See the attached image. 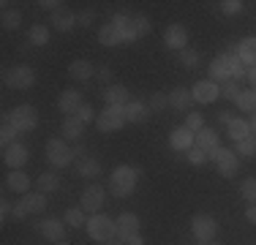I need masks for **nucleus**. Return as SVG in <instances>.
I'll list each match as a JSON object with an SVG mask.
<instances>
[{"instance_id": "obj_1", "label": "nucleus", "mask_w": 256, "mask_h": 245, "mask_svg": "<svg viewBox=\"0 0 256 245\" xmlns=\"http://www.w3.org/2000/svg\"><path fill=\"white\" fill-rule=\"evenodd\" d=\"M142 177V169L139 166H118L109 177V191H112L118 199H126L136 191V180Z\"/></svg>"}, {"instance_id": "obj_2", "label": "nucleus", "mask_w": 256, "mask_h": 245, "mask_svg": "<svg viewBox=\"0 0 256 245\" xmlns=\"http://www.w3.org/2000/svg\"><path fill=\"white\" fill-rule=\"evenodd\" d=\"M3 122H11L16 134H30L38 126V114H36V109L30 104H20V106H14L11 112L3 114Z\"/></svg>"}, {"instance_id": "obj_3", "label": "nucleus", "mask_w": 256, "mask_h": 245, "mask_svg": "<svg viewBox=\"0 0 256 245\" xmlns=\"http://www.w3.org/2000/svg\"><path fill=\"white\" fill-rule=\"evenodd\" d=\"M84 226H88V234L93 237L96 242H109V240L118 237V224H114L109 216H101V212H96Z\"/></svg>"}, {"instance_id": "obj_4", "label": "nucleus", "mask_w": 256, "mask_h": 245, "mask_svg": "<svg viewBox=\"0 0 256 245\" xmlns=\"http://www.w3.org/2000/svg\"><path fill=\"white\" fill-rule=\"evenodd\" d=\"M3 82L6 88L11 90H30L36 84V74L28 66H14V68H6L3 71Z\"/></svg>"}, {"instance_id": "obj_5", "label": "nucleus", "mask_w": 256, "mask_h": 245, "mask_svg": "<svg viewBox=\"0 0 256 245\" xmlns=\"http://www.w3.org/2000/svg\"><path fill=\"white\" fill-rule=\"evenodd\" d=\"M126 106H106L104 112L96 118V128L104 134H112V131H120L126 126Z\"/></svg>"}, {"instance_id": "obj_6", "label": "nucleus", "mask_w": 256, "mask_h": 245, "mask_svg": "<svg viewBox=\"0 0 256 245\" xmlns=\"http://www.w3.org/2000/svg\"><path fill=\"white\" fill-rule=\"evenodd\" d=\"M46 158H50L52 166L63 169V166H71V161H74V150H71L66 142H60V139H50L46 142Z\"/></svg>"}, {"instance_id": "obj_7", "label": "nucleus", "mask_w": 256, "mask_h": 245, "mask_svg": "<svg viewBox=\"0 0 256 245\" xmlns=\"http://www.w3.org/2000/svg\"><path fill=\"white\" fill-rule=\"evenodd\" d=\"M191 232H194V237H196L199 242H212V237H216V232H218V224H216L212 216L199 212V216L191 218Z\"/></svg>"}, {"instance_id": "obj_8", "label": "nucleus", "mask_w": 256, "mask_h": 245, "mask_svg": "<svg viewBox=\"0 0 256 245\" xmlns=\"http://www.w3.org/2000/svg\"><path fill=\"white\" fill-rule=\"evenodd\" d=\"M210 158L216 161V166L224 177H234L237 169H240V164H237V158H234V150H226V147H218Z\"/></svg>"}, {"instance_id": "obj_9", "label": "nucleus", "mask_w": 256, "mask_h": 245, "mask_svg": "<svg viewBox=\"0 0 256 245\" xmlns=\"http://www.w3.org/2000/svg\"><path fill=\"white\" fill-rule=\"evenodd\" d=\"M104 202H106V191H104L101 186H88L84 194H82V204L79 207H82L84 212H93L96 216V212L104 207Z\"/></svg>"}, {"instance_id": "obj_10", "label": "nucleus", "mask_w": 256, "mask_h": 245, "mask_svg": "<svg viewBox=\"0 0 256 245\" xmlns=\"http://www.w3.org/2000/svg\"><path fill=\"white\" fill-rule=\"evenodd\" d=\"M191 93H194V101H199V104H212L218 96H221V84H216L212 79H202V82H196L191 88Z\"/></svg>"}, {"instance_id": "obj_11", "label": "nucleus", "mask_w": 256, "mask_h": 245, "mask_svg": "<svg viewBox=\"0 0 256 245\" xmlns=\"http://www.w3.org/2000/svg\"><path fill=\"white\" fill-rule=\"evenodd\" d=\"M28 156L30 152L22 142H14L3 150V161H6V166H11V169H22L28 164Z\"/></svg>"}, {"instance_id": "obj_12", "label": "nucleus", "mask_w": 256, "mask_h": 245, "mask_svg": "<svg viewBox=\"0 0 256 245\" xmlns=\"http://www.w3.org/2000/svg\"><path fill=\"white\" fill-rule=\"evenodd\" d=\"M164 44L166 49H174V52H182V49L188 46V33L182 24H169L166 33H164Z\"/></svg>"}, {"instance_id": "obj_13", "label": "nucleus", "mask_w": 256, "mask_h": 245, "mask_svg": "<svg viewBox=\"0 0 256 245\" xmlns=\"http://www.w3.org/2000/svg\"><path fill=\"white\" fill-rule=\"evenodd\" d=\"M66 220H58V218H44L41 224H36V229L41 232V234L46 237L50 242H60L63 240V234H66Z\"/></svg>"}, {"instance_id": "obj_14", "label": "nucleus", "mask_w": 256, "mask_h": 245, "mask_svg": "<svg viewBox=\"0 0 256 245\" xmlns=\"http://www.w3.org/2000/svg\"><path fill=\"white\" fill-rule=\"evenodd\" d=\"M169 144H172V150H191L194 144H196V134L194 131H188L186 126L182 128H174L172 134H169Z\"/></svg>"}, {"instance_id": "obj_15", "label": "nucleus", "mask_w": 256, "mask_h": 245, "mask_svg": "<svg viewBox=\"0 0 256 245\" xmlns=\"http://www.w3.org/2000/svg\"><path fill=\"white\" fill-rule=\"evenodd\" d=\"M118 240H128V237H134V234H139V216H134V212H123L118 220Z\"/></svg>"}, {"instance_id": "obj_16", "label": "nucleus", "mask_w": 256, "mask_h": 245, "mask_svg": "<svg viewBox=\"0 0 256 245\" xmlns=\"http://www.w3.org/2000/svg\"><path fill=\"white\" fill-rule=\"evenodd\" d=\"M210 79H212L216 84H218V82H226V79H232L226 52H224V54H218V58H212V63H210Z\"/></svg>"}, {"instance_id": "obj_17", "label": "nucleus", "mask_w": 256, "mask_h": 245, "mask_svg": "<svg viewBox=\"0 0 256 245\" xmlns=\"http://www.w3.org/2000/svg\"><path fill=\"white\" fill-rule=\"evenodd\" d=\"M58 106H60V112L63 114H76L79 112V106H82V96L76 93V90H63L60 93V101H58Z\"/></svg>"}, {"instance_id": "obj_18", "label": "nucleus", "mask_w": 256, "mask_h": 245, "mask_svg": "<svg viewBox=\"0 0 256 245\" xmlns=\"http://www.w3.org/2000/svg\"><path fill=\"white\" fill-rule=\"evenodd\" d=\"M112 24L123 33V41L126 44H131V41H136L139 36H136V30H134V16H128V14H114L112 16Z\"/></svg>"}, {"instance_id": "obj_19", "label": "nucleus", "mask_w": 256, "mask_h": 245, "mask_svg": "<svg viewBox=\"0 0 256 245\" xmlns=\"http://www.w3.org/2000/svg\"><path fill=\"white\" fill-rule=\"evenodd\" d=\"M196 147H199V150H204L207 156H212V152L218 150V134L212 131V128L204 126L202 131L196 134Z\"/></svg>"}, {"instance_id": "obj_20", "label": "nucleus", "mask_w": 256, "mask_h": 245, "mask_svg": "<svg viewBox=\"0 0 256 245\" xmlns=\"http://www.w3.org/2000/svg\"><path fill=\"white\" fill-rule=\"evenodd\" d=\"M104 101H106V106H126L128 104V90L123 84H109L106 90H104Z\"/></svg>"}, {"instance_id": "obj_21", "label": "nucleus", "mask_w": 256, "mask_h": 245, "mask_svg": "<svg viewBox=\"0 0 256 245\" xmlns=\"http://www.w3.org/2000/svg\"><path fill=\"white\" fill-rule=\"evenodd\" d=\"M237 54H240V60L248 66V68H254V66H256V36L242 38L240 46H237Z\"/></svg>"}, {"instance_id": "obj_22", "label": "nucleus", "mask_w": 256, "mask_h": 245, "mask_svg": "<svg viewBox=\"0 0 256 245\" xmlns=\"http://www.w3.org/2000/svg\"><path fill=\"white\" fill-rule=\"evenodd\" d=\"M63 136L71 139V142H79V139L84 136V122L76 118V114H71V118L63 120Z\"/></svg>"}, {"instance_id": "obj_23", "label": "nucleus", "mask_w": 256, "mask_h": 245, "mask_svg": "<svg viewBox=\"0 0 256 245\" xmlns=\"http://www.w3.org/2000/svg\"><path fill=\"white\" fill-rule=\"evenodd\" d=\"M6 188H11V191H16V194H28L30 177L22 169H11V174L6 177Z\"/></svg>"}, {"instance_id": "obj_24", "label": "nucleus", "mask_w": 256, "mask_h": 245, "mask_svg": "<svg viewBox=\"0 0 256 245\" xmlns=\"http://www.w3.org/2000/svg\"><path fill=\"white\" fill-rule=\"evenodd\" d=\"M76 24V14H71L68 8H60L52 14V28H58L60 33H68V30H74Z\"/></svg>"}, {"instance_id": "obj_25", "label": "nucleus", "mask_w": 256, "mask_h": 245, "mask_svg": "<svg viewBox=\"0 0 256 245\" xmlns=\"http://www.w3.org/2000/svg\"><path fill=\"white\" fill-rule=\"evenodd\" d=\"M191 101H194V93L188 88H174L172 93H169V106L180 109V112H186V109L191 106Z\"/></svg>"}, {"instance_id": "obj_26", "label": "nucleus", "mask_w": 256, "mask_h": 245, "mask_svg": "<svg viewBox=\"0 0 256 245\" xmlns=\"http://www.w3.org/2000/svg\"><path fill=\"white\" fill-rule=\"evenodd\" d=\"M98 41L104 46H118V44H123V33L109 22V24H104V28H98Z\"/></svg>"}, {"instance_id": "obj_27", "label": "nucleus", "mask_w": 256, "mask_h": 245, "mask_svg": "<svg viewBox=\"0 0 256 245\" xmlns=\"http://www.w3.org/2000/svg\"><path fill=\"white\" fill-rule=\"evenodd\" d=\"M148 112H150V109L144 106L142 101H128L126 104V120L128 122H144V120L150 118Z\"/></svg>"}, {"instance_id": "obj_28", "label": "nucleus", "mask_w": 256, "mask_h": 245, "mask_svg": "<svg viewBox=\"0 0 256 245\" xmlns=\"http://www.w3.org/2000/svg\"><path fill=\"white\" fill-rule=\"evenodd\" d=\"M226 134H229V139L232 142H242V139H248L251 136V126H248L246 120H232L229 126H226Z\"/></svg>"}, {"instance_id": "obj_29", "label": "nucleus", "mask_w": 256, "mask_h": 245, "mask_svg": "<svg viewBox=\"0 0 256 245\" xmlns=\"http://www.w3.org/2000/svg\"><path fill=\"white\" fill-rule=\"evenodd\" d=\"M93 63H90V60H74V63L68 66V74H71V79H90L93 76Z\"/></svg>"}, {"instance_id": "obj_30", "label": "nucleus", "mask_w": 256, "mask_h": 245, "mask_svg": "<svg viewBox=\"0 0 256 245\" xmlns=\"http://www.w3.org/2000/svg\"><path fill=\"white\" fill-rule=\"evenodd\" d=\"M76 172H79V177H84V180H93V177L101 174V164L96 161V158H82V161L76 164Z\"/></svg>"}, {"instance_id": "obj_31", "label": "nucleus", "mask_w": 256, "mask_h": 245, "mask_svg": "<svg viewBox=\"0 0 256 245\" xmlns=\"http://www.w3.org/2000/svg\"><path fill=\"white\" fill-rule=\"evenodd\" d=\"M226 58H229L232 79H234V82H237V79H246V76H248V66L240 60V54H237V52H226Z\"/></svg>"}, {"instance_id": "obj_32", "label": "nucleus", "mask_w": 256, "mask_h": 245, "mask_svg": "<svg viewBox=\"0 0 256 245\" xmlns=\"http://www.w3.org/2000/svg\"><path fill=\"white\" fill-rule=\"evenodd\" d=\"M28 41L33 46L50 44V28H44V24H33V28H30V33H28Z\"/></svg>"}, {"instance_id": "obj_33", "label": "nucleus", "mask_w": 256, "mask_h": 245, "mask_svg": "<svg viewBox=\"0 0 256 245\" xmlns=\"http://www.w3.org/2000/svg\"><path fill=\"white\" fill-rule=\"evenodd\" d=\"M60 188V177L54 174V172H44V174H38V191L41 194H52Z\"/></svg>"}, {"instance_id": "obj_34", "label": "nucleus", "mask_w": 256, "mask_h": 245, "mask_svg": "<svg viewBox=\"0 0 256 245\" xmlns=\"http://www.w3.org/2000/svg\"><path fill=\"white\" fill-rule=\"evenodd\" d=\"M22 204L28 207V212H44V210H46V199H44V194H25Z\"/></svg>"}, {"instance_id": "obj_35", "label": "nucleus", "mask_w": 256, "mask_h": 245, "mask_svg": "<svg viewBox=\"0 0 256 245\" xmlns=\"http://www.w3.org/2000/svg\"><path fill=\"white\" fill-rule=\"evenodd\" d=\"M180 54V63L186 66L188 71H194V68H199V63H202V54H199V49H182Z\"/></svg>"}, {"instance_id": "obj_36", "label": "nucleus", "mask_w": 256, "mask_h": 245, "mask_svg": "<svg viewBox=\"0 0 256 245\" xmlns=\"http://www.w3.org/2000/svg\"><path fill=\"white\" fill-rule=\"evenodd\" d=\"M234 104L242 109V112H256V90H242Z\"/></svg>"}, {"instance_id": "obj_37", "label": "nucleus", "mask_w": 256, "mask_h": 245, "mask_svg": "<svg viewBox=\"0 0 256 245\" xmlns=\"http://www.w3.org/2000/svg\"><path fill=\"white\" fill-rule=\"evenodd\" d=\"M0 22H3L6 30H16L22 22V14L16 8H3V16H0Z\"/></svg>"}, {"instance_id": "obj_38", "label": "nucleus", "mask_w": 256, "mask_h": 245, "mask_svg": "<svg viewBox=\"0 0 256 245\" xmlns=\"http://www.w3.org/2000/svg\"><path fill=\"white\" fill-rule=\"evenodd\" d=\"M63 220H66L68 226H82V224H88V220H84V210H82V207H71V210H66Z\"/></svg>"}, {"instance_id": "obj_39", "label": "nucleus", "mask_w": 256, "mask_h": 245, "mask_svg": "<svg viewBox=\"0 0 256 245\" xmlns=\"http://www.w3.org/2000/svg\"><path fill=\"white\" fill-rule=\"evenodd\" d=\"M166 106H169V93H153L150 96V104H148L150 112H164Z\"/></svg>"}, {"instance_id": "obj_40", "label": "nucleus", "mask_w": 256, "mask_h": 245, "mask_svg": "<svg viewBox=\"0 0 256 245\" xmlns=\"http://www.w3.org/2000/svg\"><path fill=\"white\" fill-rule=\"evenodd\" d=\"M242 8H246L242 0H224L221 3V14L224 16H237V14H242Z\"/></svg>"}, {"instance_id": "obj_41", "label": "nucleus", "mask_w": 256, "mask_h": 245, "mask_svg": "<svg viewBox=\"0 0 256 245\" xmlns=\"http://www.w3.org/2000/svg\"><path fill=\"white\" fill-rule=\"evenodd\" d=\"M240 194H242V199H246V202L256 204V177H248V180H242Z\"/></svg>"}, {"instance_id": "obj_42", "label": "nucleus", "mask_w": 256, "mask_h": 245, "mask_svg": "<svg viewBox=\"0 0 256 245\" xmlns=\"http://www.w3.org/2000/svg\"><path fill=\"white\" fill-rule=\"evenodd\" d=\"M240 84L234 82V79H226V82H221V96L229 98V101H237V96H240Z\"/></svg>"}, {"instance_id": "obj_43", "label": "nucleus", "mask_w": 256, "mask_h": 245, "mask_svg": "<svg viewBox=\"0 0 256 245\" xmlns=\"http://www.w3.org/2000/svg\"><path fill=\"white\" fill-rule=\"evenodd\" d=\"M234 150H237V156H256V136L251 134L248 139L237 142V144H234Z\"/></svg>"}, {"instance_id": "obj_44", "label": "nucleus", "mask_w": 256, "mask_h": 245, "mask_svg": "<svg viewBox=\"0 0 256 245\" xmlns=\"http://www.w3.org/2000/svg\"><path fill=\"white\" fill-rule=\"evenodd\" d=\"M186 128H188V131H194V134H199V131L204 128V118H202L199 112H191V114L186 118Z\"/></svg>"}, {"instance_id": "obj_45", "label": "nucleus", "mask_w": 256, "mask_h": 245, "mask_svg": "<svg viewBox=\"0 0 256 245\" xmlns=\"http://www.w3.org/2000/svg\"><path fill=\"white\" fill-rule=\"evenodd\" d=\"M207 158H210V156H207L204 150H199L196 144H194L191 150H188V161H191L194 166H204V161H207Z\"/></svg>"}, {"instance_id": "obj_46", "label": "nucleus", "mask_w": 256, "mask_h": 245, "mask_svg": "<svg viewBox=\"0 0 256 245\" xmlns=\"http://www.w3.org/2000/svg\"><path fill=\"white\" fill-rule=\"evenodd\" d=\"M0 142H3V147H8V144H14V142H16V131H14V126H11V122H3V131H0Z\"/></svg>"}, {"instance_id": "obj_47", "label": "nucleus", "mask_w": 256, "mask_h": 245, "mask_svg": "<svg viewBox=\"0 0 256 245\" xmlns=\"http://www.w3.org/2000/svg\"><path fill=\"white\" fill-rule=\"evenodd\" d=\"M76 118L84 122V126H88V122H96V118H98V114H96V109L90 106V104H82V106H79V112H76Z\"/></svg>"}, {"instance_id": "obj_48", "label": "nucleus", "mask_w": 256, "mask_h": 245, "mask_svg": "<svg viewBox=\"0 0 256 245\" xmlns=\"http://www.w3.org/2000/svg\"><path fill=\"white\" fill-rule=\"evenodd\" d=\"M134 30H136L139 38H142V36H148L150 33V20H148V16H142V14L134 16Z\"/></svg>"}, {"instance_id": "obj_49", "label": "nucleus", "mask_w": 256, "mask_h": 245, "mask_svg": "<svg viewBox=\"0 0 256 245\" xmlns=\"http://www.w3.org/2000/svg\"><path fill=\"white\" fill-rule=\"evenodd\" d=\"M93 22H96V11H79L76 14V24H82V28H90Z\"/></svg>"}, {"instance_id": "obj_50", "label": "nucleus", "mask_w": 256, "mask_h": 245, "mask_svg": "<svg viewBox=\"0 0 256 245\" xmlns=\"http://www.w3.org/2000/svg\"><path fill=\"white\" fill-rule=\"evenodd\" d=\"M38 8L50 11V14H54V11L63 8V3H58V0H38Z\"/></svg>"}, {"instance_id": "obj_51", "label": "nucleus", "mask_w": 256, "mask_h": 245, "mask_svg": "<svg viewBox=\"0 0 256 245\" xmlns=\"http://www.w3.org/2000/svg\"><path fill=\"white\" fill-rule=\"evenodd\" d=\"M11 216H14V218H28L30 212H28V207L22 204V202H16V204H14V212H11Z\"/></svg>"}, {"instance_id": "obj_52", "label": "nucleus", "mask_w": 256, "mask_h": 245, "mask_svg": "<svg viewBox=\"0 0 256 245\" xmlns=\"http://www.w3.org/2000/svg\"><path fill=\"white\" fill-rule=\"evenodd\" d=\"M98 79H101L104 84H106V88H109V82H112V71H109L106 66H101V68H98Z\"/></svg>"}, {"instance_id": "obj_53", "label": "nucleus", "mask_w": 256, "mask_h": 245, "mask_svg": "<svg viewBox=\"0 0 256 245\" xmlns=\"http://www.w3.org/2000/svg\"><path fill=\"white\" fill-rule=\"evenodd\" d=\"M11 212H14V204H8V202H6V199H3V202H0V218H3V220H6V218H8V216H11Z\"/></svg>"}, {"instance_id": "obj_54", "label": "nucleus", "mask_w": 256, "mask_h": 245, "mask_svg": "<svg viewBox=\"0 0 256 245\" xmlns=\"http://www.w3.org/2000/svg\"><path fill=\"white\" fill-rule=\"evenodd\" d=\"M246 218L251 220V224H256V204H248V210H246Z\"/></svg>"}, {"instance_id": "obj_55", "label": "nucleus", "mask_w": 256, "mask_h": 245, "mask_svg": "<svg viewBox=\"0 0 256 245\" xmlns=\"http://www.w3.org/2000/svg\"><path fill=\"white\" fill-rule=\"evenodd\" d=\"M248 82H251V90H256V66H254V68H248Z\"/></svg>"}, {"instance_id": "obj_56", "label": "nucleus", "mask_w": 256, "mask_h": 245, "mask_svg": "<svg viewBox=\"0 0 256 245\" xmlns=\"http://www.w3.org/2000/svg\"><path fill=\"white\" fill-rule=\"evenodd\" d=\"M126 245H144V240H142V234H134L126 240Z\"/></svg>"}, {"instance_id": "obj_57", "label": "nucleus", "mask_w": 256, "mask_h": 245, "mask_svg": "<svg viewBox=\"0 0 256 245\" xmlns=\"http://www.w3.org/2000/svg\"><path fill=\"white\" fill-rule=\"evenodd\" d=\"M218 120H221L224 126H229V122L234 120V118H232V112H221V114H218Z\"/></svg>"}, {"instance_id": "obj_58", "label": "nucleus", "mask_w": 256, "mask_h": 245, "mask_svg": "<svg viewBox=\"0 0 256 245\" xmlns=\"http://www.w3.org/2000/svg\"><path fill=\"white\" fill-rule=\"evenodd\" d=\"M74 156H76V158H84V147H82V144L74 147Z\"/></svg>"}, {"instance_id": "obj_59", "label": "nucleus", "mask_w": 256, "mask_h": 245, "mask_svg": "<svg viewBox=\"0 0 256 245\" xmlns=\"http://www.w3.org/2000/svg\"><path fill=\"white\" fill-rule=\"evenodd\" d=\"M248 126H251V134H254V136H256V112H254V120L248 122Z\"/></svg>"}, {"instance_id": "obj_60", "label": "nucleus", "mask_w": 256, "mask_h": 245, "mask_svg": "<svg viewBox=\"0 0 256 245\" xmlns=\"http://www.w3.org/2000/svg\"><path fill=\"white\" fill-rule=\"evenodd\" d=\"M104 245H126L123 240H118V237H114V240H109V242H104Z\"/></svg>"}, {"instance_id": "obj_61", "label": "nucleus", "mask_w": 256, "mask_h": 245, "mask_svg": "<svg viewBox=\"0 0 256 245\" xmlns=\"http://www.w3.org/2000/svg\"><path fill=\"white\" fill-rule=\"evenodd\" d=\"M202 245H221V242H202Z\"/></svg>"}, {"instance_id": "obj_62", "label": "nucleus", "mask_w": 256, "mask_h": 245, "mask_svg": "<svg viewBox=\"0 0 256 245\" xmlns=\"http://www.w3.org/2000/svg\"><path fill=\"white\" fill-rule=\"evenodd\" d=\"M54 245H68V242H63V240H60V242H54Z\"/></svg>"}]
</instances>
